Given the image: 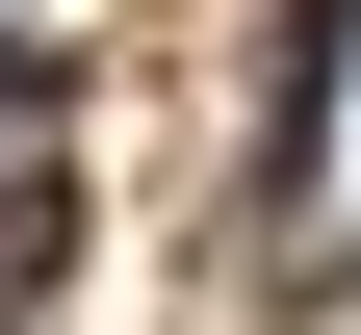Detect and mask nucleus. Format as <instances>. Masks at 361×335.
Returning <instances> with one entry per match:
<instances>
[{"mask_svg":"<svg viewBox=\"0 0 361 335\" xmlns=\"http://www.w3.org/2000/svg\"><path fill=\"white\" fill-rule=\"evenodd\" d=\"M336 52H361V0H284V78H258V181H310V129H336Z\"/></svg>","mask_w":361,"mask_h":335,"instance_id":"f257e3e1","label":"nucleus"},{"mask_svg":"<svg viewBox=\"0 0 361 335\" xmlns=\"http://www.w3.org/2000/svg\"><path fill=\"white\" fill-rule=\"evenodd\" d=\"M52 232H78V207H52V181H0V335L52 310Z\"/></svg>","mask_w":361,"mask_h":335,"instance_id":"f03ea898","label":"nucleus"}]
</instances>
